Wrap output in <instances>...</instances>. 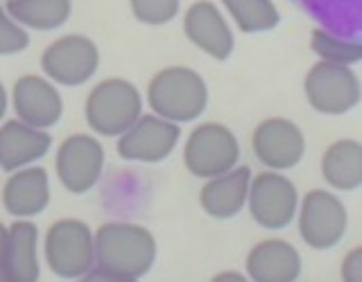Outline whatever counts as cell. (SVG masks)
I'll list each match as a JSON object with an SVG mask.
<instances>
[{"mask_svg":"<svg viewBox=\"0 0 362 282\" xmlns=\"http://www.w3.org/2000/svg\"><path fill=\"white\" fill-rule=\"evenodd\" d=\"M95 255L88 280H139L154 266L156 240L141 223L107 221L95 231Z\"/></svg>","mask_w":362,"mask_h":282,"instance_id":"obj_1","label":"cell"},{"mask_svg":"<svg viewBox=\"0 0 362 282\" xmlns=\"http://www.w3.org/2000/svg\"><path fill=\"white\" fill-rule=\"evenodd\" d=\"M235 27L245 34L269 32L279 25L281 14L272 0H222Z\"/></svg>","mask_w":362,"mask_h":282,"instance_id":"obj_22","label":"cell"},{"mask_svg":"<svg viewBox=\"0 0 362 282\" xmlns=\"http://www.w3.org/2000/svg\"><path fill=\"white\" fill-rule=\"evenodd\" d=\"M100 50L84 34H66L54 39L41 54V68L59 86H82L98 73Z\"/></svg>","mask_w":362,"mask_h":282,"instance_id":"obj_8","label":"cell"},{"mask_svg":"<svg viewBox=\"0 0 362 282\" xmlns=\"http://www.w3.org/2000/svg\"><path fill=\"white\" fill-rule=\"evenodd\" d=\"M245 266L256 282H292L301 276V255L286 240H265L247 253Z\"/></svg>","mask_w":362,"mask_h":282,"instance_id":"obj_19","label":"cell"},{"mask_svg":"<svg viewBox=\"0 0 362 282\" xmlns=\"http://www.w3.org/2000/svg\"><path fill=\"white\" fill-rule=\"evenodd\" d=\"M30 45V34L28 27L21 25L16 18H11L7 11H3L0 18V54H18Z\"/></svg>","mask_w":362,"mask_h":282,"instance_id":"obj_25","label":"cell"},{"mask_svg":"<svg viewBox=\"0 0 362 282\" xmlns=\"http://www.w3.org/2000/svg\"><path fill=\"white\" fill-rule=\"evenodd\" d=\"M224 278H231V280H245V276L235 274V271H224V274H218V276H215V280H224Z\"/></svg>","mask_w":362,"mask_h":282,"instance_id":"obj_27","label":"cell"},{"mask_svg":"<svg viewBox=\"0 0 362 282\" xmlns=\"http://www.w3.org/2000/svg\"><path fill=\"white\" fill-rule=\"evenodd\" d=\"M181 138L179 124L156 113H145L132 127L118 135L116 149L122 161L132 163H161L177 149Z\"/></svg>","mask_w":362,"mask_h":282,"instance_id":"obj_11","label":"cell"},{"mask_svg":"<svg viewBox=\"0 0 362 282\" xmlns=\"http://www.w3.org/2000/svg\"><path fill=\"white\" fill-rule=\"evenodd\" d=\"M181 0H129L132 14L143 25H168L179 16Z\"/></svg>","mask_w":362,"mask_h":282,"instance_id":"obj_24","label":"cell"},{"mask_svg":"<svg viewBox=\"0 0 362 282\" xmlns=\"http://www.w3.org/2000/svg\"><path fill=\"white\" fill-rule=\"evenodd\" d=\"M52 138L45 129L32 127L23 120H7L0 127V167L3 172L30 167L50 152Z\"/></svg>","mask_w":362,"mask_h":282,"instance_id":"obj_17","label":"cell"},{"mask_svg":"<svg viewBox=\"0 0 362 282\" xmlns=\"http://www.w3.org/2000/svg\"><path fill=\"white\" fill-rule=\"evenodd\" d=\"M322 176L339 192L362 188V142L351 138L333 142L322 156Z\"/></svg>","mask_w":362,"mask_h":282,"instance_id":"obj_20","label":"cell"},{"mask_svg":"<svg viewBox=\"0 0 362 282\" xmlns=\"http://www.w3.org/2000/svg\"><path fill=\"white\" fill-rule=\"evenodd\" d=\"M147 104L152 113L170 122H192L209 104V88L204 77L192 68L168 66L147 84Z\"/></svg>","mask_w":362,"mask_h":282,"instance_id":"obj_2","label":"cell"},{"mask_svg":"<svg viewBox=\"0 0 362 282\" xmlns=\"http://www.w3.org/2000/svg\"><path fill=\"white\" fill-rule=\"evenodd\" d=\"M310 48L322 61H328V63L354 66V63L362 61V43L333 37V34H328L324 30L313 32Z\"/></svg>","mask_w":362,"mask_h":282,"instance_id":"obj_23","label":"cell"},{"mask_svg":"<svg viewBox=\"0 0 362 282\" xmlns=\"http://www.w3.org/2000/svg\"><path fill=\"white\" fill-rule=\"evenodd\" d=\"M252 147L254 156L267 169L283 172V169H292L301 163L305 154V138L292 120L269 118L254 129Z\"/></svg>","mask_w":362,"mask_h":282,"instance_id":"obj_13","label":"cell"},{"mask_svg":"<svg viewBox=\"0 0 362 282\" xmlns=\"http://www.w3.org/2000/svg\"><path fill=\"white\" fill-rule=\"evenodd\" d=\"M240 161V145L235 133L220 122H204L195 127L184 145V165L197 178H213L233 169Z\"/></svg>","mask_w":362,"mask_h":282,"instance_id":"obj_5","label":"cell"},{"mask_svg":"<svg viewBox=\"0 0 362 282\" xmlns=\"http://www.w3.org/2000/svg\"><path fill=\"white\" fill-rule=\"evenodd\" d=\"M50 203V178L43 167L30 165L9 172L3 185V208L16 219H32Z\"/></svg>","mask_w":362,"mask_h":282,"instance_id":"obj_16","label":"cell"},{"mask_svg":"<svg viewBox=\"0 0 362 282\" xmlns=\"http://www.w3.org/2000/svg\"><path fill=\"white\" fill-rule=\"evenodd\" d=\"M252 169L240 165L220 176L206 178L202 192L199 203L206 214L213 219H231L240 212L249 201V188H252Z\"/></svg>","mask_w":362,"mask_h":282,"instance_id":"obj_18","label":"cell"},{"mask_svg":"<svg viewBox=\"0 0 362 282\" xmlns=\"http://www.w3.org/2000/svg\"><path fill=\"white\" fill-rule=\"evenodd\" d=\"M11 106L16 118L39 129H50L64 116V99L48 77L23 75L11 86Z\"/></svg>","mask_w":362,"mask_h":282,"instance_id":"obj_14","label":"cell"},{"mask_svg":"<svg viewBox=\"0 0 362 282\" xmlns=\"http://www.w3.org/2000/svg\"><path fill=\"white\" fill-rule=\"evenodd\" d=\"M184 32L188 41L218 61H226L233 52V34L218 5L197 0L184 14Z\"/></svg>","mask_w":362,"mask_h":282,"instance_id":"obj_15","label":"cell"},{"mask_svg":"<svg viewBox=\"0 0 362 282\" xmlns=\"http://www.w3.org/2000/svg\"><path fill=\"white\" fill-rule=\"evenodd\" d=\"M71 0H5L7 14L37 32L62 27L71 18Z\"/></svg>","mask_w":362,"mask_h":282,"instance_id":"obj_21","label":"cell"},{"mask_svg":"<svg viewBox=\"0 0 362 282\" xmlns=\"http://www.w3.org/2000/svg\"><path fill=\"white\" fill-rule=\"evenodd\" d=\"M39 264V228L30 219L7 223L0 237V280L3 282H37Z\"/></svg>","mask_w":362,"mask_h":282,"instance_id":"obj_12","label":"cell"},{"mask_svg":"<svg viewBox=\"0 0 362 282\" xmlns=\"http://www.w3.org/2000/svg\"><path fill=\"white\" fill-rule=\"evenodd\" d=\"M247 208L258 226H263L267 231H281L297 217V188L288 176L274 172V169L260 172L252 178Z\"/></svg>","mask_w":362,"mask_h":282,"instance_id":"obj_10","label":"cell"},{"mask_svg":"<svg viewBox=\"0 0 362 282\" xmlns=\"http://www.w3.org/2000/svg\"><path fill=\"white\" fill-rule=\"evenodd\" d=\"M143 116V95L132 82L109 77L98 82L84 102V118L90 131L118 138Z\"/></svg>","mask_w":362,"mask_h":282,"instance_id":"obj_3","label":"cell"},{"mask_svg":"<svg viewBox=\"0 0 362 282\" xmlns=\"http://www.w3.org/2000/svg\"><path fill=\"white\" fill-rule=\"evenodd\" d=\"M43 257L54 276L66 280L86 278L98 264L95 233L82 219H57L45 231Z\"/></svg>","mask_w":362,"mask_h":282,"instance_id":"obj_4","label":"cell"},{"mask_svg":"<svg viewBox=\"0 0 362 282\" xmlns=\"http://www.w3.org/2000/svg\"><path fill=\"white\" fill-rule=\"evenodd\" d=\"M339 274H342L346 282H362V246L351 248L344 255Z\"/></svg>","mask_w":362,"mask_h":282,"instance_id":"obj_26","label":"cell"},{"mask_svg":"<svg viewBox=\"0 0 362 282\" xmlns=\"http://www.w3.org/2000/svg\"><path fill=\"white\" fill-rule=\"evenodd\" d=\"M303 93L315 111L324 113V116H342L358 106L362 88L351 66L320 61L305 75Z\"/></svg>","mask_w":362,"mask_h":282,"instance_id":"obj_6","label":"cell"},{"mask_svg":"<svg viewBox=\"0 0 362 282\" xmlns=\"http://www.w3.org/2000/svg\"><path fill=\"white\" fill-rule=\"evenodd\" d=\"M297 223L301 240L315 251H326L342 242L349 226L344 203L333 192L310 190L299 203Z\"/></svg>","mask_w":362,"mask_h":282,"instance_id":"obj_7","label":"cell"},{"mask_svg":"<svg viewBox=\"0 0 362 282\" xmlns=\"http://www.w3.org/2000/svg\"><path fill=\"white\" fill-rule=\"evenodd\" d=\"M105 169V147L88 133H73L57 147L54 172L59 183L73 195H86Z\"/></svg>","mask_w":362,"mask_h":282,"instance_id":"obj_9","label":"cell"}]
</instances>
